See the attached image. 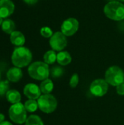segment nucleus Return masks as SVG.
Segmentation results:
<instances>
[{"mask_svg":"<svg viewBox=\"0 0 124 125\" xmlns=\"http://www.w3.org/2000/svg\"><path fill=\"white\" fill-rule=\"evenodd\" d=\"M12 63L15 67L23 68L30 64L32 61L31 51L24 46L16 47L12 54Z\"/></svg>","mask_w":124,"mask_h":125,"instance_id":"1","label":"nucleus"},{"mask_svg":"<svg viewBox=\"0 0 124 125\" xmlns=\"http://www.w3.org/2000/svg\"><path fill=\"white\" fill-rule=\"evenodd\" d=\"M28 73L34 80L44 81L48 78L50 75V68L46 63L38 61L33 62L29 66Z\"/></svg>","mask_w":124,"mask_h":125,"instance_id":"2","label":"nucleus"},{"mask_svg":"<svg viewBox=\"0 0 124 125\" xmlns=\"http://www.w3.org/2000/svg\"><path fill=\"white\" fill-rule=\"evenodd\" d=\"M104 13L108 18L120 21L124 19V4L118 1H111L104 7Z\"/></svg>","mask_w":124,"mask_h":125,"instance_id":"3","label":"nucleus"},{"mask_svg":"<svg viewBox=\"0 0 124 125\" xmlns=\"http://www.w3.org/2000/svg\"><path fill=\"white\" fill-rule=\"evenodd\" d=\"M105 81L109 85L117 87L124 83V70L118 66L110 67L105 73Z\"/></svg>","mask_w":124,"mask_h":125,"instance_id":"4","label":"nucleus"},{"mask_svg":"<svg viewBox=\"0 0 124 125\" xmlns=\"http://www.w3.org/2000/svg\"><path fill=\"white\" fill-rule=\"evenodd\" d=\"M8 114L11 121L15 124H23L27 119L26 110L21 103L12 105L9 108Z\"/></svg>","mask_w":124,"mask_h":125,"instance_id":"5","label":"nucleus"},{"mask_svg":"<svg viewBox=\"0 0 124 125\" xmlns=\"http://www.w3.org/2000/svg\"><path fill=\"white\" fill-rule=\"evenodd\" d=\"M37 103L39 109L45 114L53 113L58 105V102L56 97L50 94L41 95L37 100Z\"/></svg>","mask_w":124,"mask_h":125,"instance_id":"6","label":"nucleus"},{"mask_svg":"<svg viewBox=\"0 0 124 125\" xmlns=\"http://www.w3.org/2000/svg\"><path fill=\"white\" fill-rule=\"evenodd\" d=\"M50 45L55 51H61L67 45V37L61 31H56L53 33L50 38Z\"/></svg>","mask_w":124,"mask_h":125,"instance_id":"7","label":"nucleus"},{"mask_svg":"<svg viewBox=\"0 0 124 125\" xmlns=\"http://www.w3.org/2000/svg\"><path fill=\"white\" fill-rule=\"evenodd\" d=\"M108 88L109 84L105 79H96L91 83L90 92L95 97H103L107 94Z\"/></svg>","mask_w":124,"mask_h":125,"instance_id":"8","label":"nucleus"},{"mask_svg":"<svg viewBox=\"0 0 124 125\" xmlns=\"http://www.w3.org/2000/svg\"><path fill=\"white\" fill-rule=\"evenodd\" d=\"M79 29V21L75 18H69L64 21L61 26V31L66 36L74 35Z\"/></svg>","mask_w":124,"mask_h":125,"instance_id":"9","label":"nucleus"},{"mask_svg":"<svg viewBox=\"0 0 124 125\" xmlns=\"http://www.w3.org/2000/svg\"><path fill=\"white\" fill-rule=\"evenodd\" d=\"M41 93L40 88L34 83H28L23 88V94L29 100H38Z\"/></svg>","mask_w":124,"mask_h":125,"instance_id":"10","label":"nucleus"},{"mask_svg":"<svg viewBox=\"0 0 124 125\" xmlns=\"http://www.w3.org/2000/svg\"><path fill=\"white\" fill-rule=\"evenodd\" d=\"M15 11V4L11 0H0V16L7 18Z\"/></svg>","mask_w":124,"mask_h":125,"instance_id":"11","label":"nucleus"},{"mask_svg":"<svg viewBox=\"0 0 124 125\" xmlns=\"http://www.w3.org/2000/svg\"><path fill=\"white\" fill-rule=\"evenodd\" d=\"M23 77V71L21 68L13 67L8 70L7 73V78L11 82H18Z\"/></svg>","mask_w":124,"mask_h":125,"instance_id":"12","label":"nucleus"},{"mask_svg":"<svg viewBox=\"0 0 124 125\" xmlns=\"http://www.w3.org/2000/svg\"><path fill=\"white\" fill-rule=\"evenodd\" d=\"M10 42L12 45L17 47H20L23 46V45L25 44L26 38L22 32L15 31L10 34Z\"/></svg>","mask_w":124,"mask_h":125,"instance_id":"13","label":"nucleus"},{"mask_svg":"<svg viewBox=\"0 0 124 125\" xmlns=\"http://www.w3.org/2000/svg\"><path fill=\"white\" fill-rule=\"evenodd\" d=\"M57 62L61 66H66L71 63L72 56L68 51H61L57 54Z\"/></svg>","mask_w":124,"mask_h":125,"instance_id":"14","label":"nucleus"},{"mask_svg":"<svg viewBox=\"0 0 124 125\" xmlns=\"http://www.w3.org/2000/svg\"><path fill=\"white\" fill-rule=\"evenodd\" d=\"M5 97H6L7 100L9 103H12V105L20 103V100H21V95H20V92L15 89L9 90L7 92Z\"/></svg>","mask_w":124,"mask_h":125,"instance_id":"15","label":"nucleus"},{"mask_svg":"<svg viewBox=\"0 0 124 125\" xmlns=\"http://www.w3.org/2000/svg\"><path fill=\"white\" fill-rule=\"evenodd\" d=\"M39 88H40L42 93H43L44 94H49L53 90V88H54L53 83L51 79L47 78L42 81V83H40Z\"/></svg>","mask_w":124,"mask_h":125,"instance_id":"16","label":"nucleus"},{"mask_svg":"<svg viewBox=\"0 0 124 125\" xmlns=\"http://www.w3.org/2000/svg\"><path fill=\"white\" fill-rule=\"evenodd\" d=\"M1 26V30L7 34H11L13 31H15V24L14 21L11 19L6 18L5 20H4Z\"/></svg>","mask_w":124,"mask_h":125,"instance_id":"17","label":"nucleus"},{"mask_svg":"<svg viewBox=\"0 0 124 125\" xmlns=\"http://www.w3.org/2000/svg\"><path fill=\"white\" fill-rule=\"evenodd\" d=\"M43 59H44V62L46 63L47 64H53L57 60V54L53 50L48 51L44 54Z\"/></svg>","mask_w":124,"mask_h":125,"instance_id":"18","label":"nucleus"},{"mask_svg":"<svg viewBox=\"0 0 124 125\" xmlns=\"http://www.w3.org/2000/svg\"><path fill=\"white\" fill-rule=\"evenodd\" d=\"M24 107L26 111L29 113H34L39 108L37 101H36V100H29V99L25 102Z\"/></svg>","mask_w":124,"mask_h":125,"instance_id":"19","label":"nucleus"},{"mask_svg":"<svg viewBox=\"0 0 124 125\" xmlns=\"http://www.w3.org/2000/svg\"><path fill=\"white\" fill-rule=\"evenodd\" d=\"M25 125H44V123L39 116L31 115L27 118Z\"/></svg>","mask_w":124,"mask_h":125,"instance_id":"20","label":"nucleus"},{"mask_svg":"<svg viewBox=\"0 0 124 125\" xmlns=\"http://www.w3.org/2000/svg\"><path fill=\"white\" fill-rule=\"evenodd\" d=\"M64 74V69L59 66H54L50 70V75L53 78H61Z\"/></svg>","mask_w":124,"mask_h":125,"instance_id":"21","label":"nucleus"},{"mask_svg":"<svg viewBox=\"0 0 124 125\" xmlns=\"http://www.w3.org/2000/svg\"><path fill=\"white\" fill-rule=\"evenodd\" d=\"M40 34L45 38H50L53 34V32L50 27L43 26L40 29Z\"/></svg>","mask_w":124,"mask_h":125,"instance_id":"22","label":"nucleus"},{"mask_svg":"<svg viewBox=\"0 0 124 125\" xmlns=\"http://www.w3.org/2000/svg\"><path fill=\"white\" fill-rule=\"evenodd\" d=\"M9 91V81H0V96L6 95L7 92Z\"/></svg>","mask_w":124,"mask_h":125,"instance_id":"23","label":"nucleus"},{"mask_svg":"<svg viewBox=\"0 0 124 125\" xmlns=\"http://www.w3.org/2000/svg\"><path fill=\"white\" fill-rule=\"evenodd\" d=\"M79 83V76L77 73H75L72 75L69 80V86L72 88H75Z\"/></svg>","mask_w":124,"mask_h":125,"instance_id":"24","label":"nucleus"},{"mask_svg":"<svg viewBox=\"0 0 124 125\" xmlns=\"http://www.w3.org/2000/svg\"><path fill=\"white\" fill-rule=\"evenodd\" d=\"M116 92L117 93L121 95V96H124V83L120 84L119 86H118L116 87Z\"/></svg>","mask_w":124,"mask_h":125,"instance_id":"25","label":"nucleus"},{"mask_svg":"<svg viewBox=\"0 0 124 125\" xmlns=\"http://www.w3.org/2000/svg\"><path fill=\"white\" fill-rule=\"evenodd\" d=\"M23 1L25 3H26L27 4H29V5H33L34 4H36L38 0H23Z\"/></svg>","mask_w":124,"mask_h":125,"instance_id":"26","label":"nucleus"},{"mask_svg":"<svg viewBox=\"0 0 124 125\" xmlns=\"http://www.w3.org/2000/svg\"><path fill=\"white\" fill-rule=\"evenodd\" d=\"M0 125H13L12 123H10V122L7 121H4L3 122L0 123Z\"/></svg>","mask_w":124,"mask_h":125,"instance_id":"27","label":"nucleus"},{"mask_svg":"<svg viewBox=\"0 0 124 125\" xmlns=\"http://www.w3.org/2000/svg\"><path fill=\"white\" fill-rule=\"evenodd\" d=\"M4 119H5L4 115L2 114H0V123L3 122L4 121Z\"/></svg>","mask_w":124,"mask_h":125,"instance_id":"28","label":"nucleus"},{"mask_svg":"<svg viewBox=\"0 0 124 125\" xmlns=\"http://www.w3.org/2000/svg\"><path fill=\"white\" fill-rule=\"evenodd\" d=\"M3 19H4V18H1V17L0 16V26H1V24H2V23H3V21H4Z\"/></svg>","mask_w":124,"mask_h":125,"instance_id":"29","label":"nucleus"},{"mask_svg":"<svg viewBox=\"0 0 124 125\" xmlns=\"http://www.w3.org/2000/svg\"><path fill=\"white\" fill-rule=\"evenodd\" d=\"M118 1H120V2H122V3H124V0H118Z\"/></svg>","mask_w":124,"mask_h":125,"instance_id":"30","label":"nucleus"},{"mask_svg":"<svg viewBox=\"0 0 124 125\" xmlns=\"http://www.w3.org/2000/svg\"><path fill=\"white\" fill-rule=\"evenodd\" d=\"M0 78H1V72H0Z\"/></svg>","mask_w":124,"mask_h":125,"instance_id":"31","label":"nucleus"}]
</instances>
